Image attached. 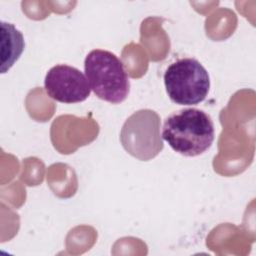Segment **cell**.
<instances>
[{"instance_id": "5", "label": "cell", "mask_w": 256, "mask_h": 256, "mask_svg": "<svg viewBox=\"0 0 256 256\" xmlns=\"http://www.w3.org/2000/svg\"><path fill=\"white\" fill-rule=\"evenodd\" d=\"M44 88L50 98L66 104L83 102L91 92L86 76L66 64L55 65L47 72Z\"/></svg>"}, {"instance_id": "1", "label": "cell", "mask_w": 256, "mask_h": 256, "mask_svg": "<svg viewBox=\"0 0 256 256\" xmlns=\"http://www.w3.org/2000/svg\"><path fill=\"white\" fill-rule=\"evenodd\" d=\"M215 137L214 123L203 110L185 108L170 114L164 121L162 139L177 153L195 157L208 150Z\"/></svg>"}, {"instance_id": "4", "label": "cell", "mask_w": 256, "mask_h": 256, "mask_svg": "<svg viewBox=\"0 0 256 256\" xmlns=\"http://www.w3.org/2000/svg\"><path fill=\"white\" fill-rule=\"evenodd\" d=\"M159 115L150 109L134 112L122 126L120 141L133 157L147 161L157 156L164 147L160 134Z\"/></svg>"}, {"instance_id": "6", "label": "cell", "mask_w": 256, "mask_h": 256, "mask_svg": "<svg viewBox=\"0 0 256 256\" xmlns=\"http://www.w3.org/2000/svg\"><path fill=\"white\" fill-rule=\"evenodd\" d=\"M22 33L11 23L1 22V73H6L24 51Z\"/></svg>"}, {"instance_id": "2", "label": "cell", "mask_w": 256, "mask_h": 256, "mask_svg": "<svg viewBox=\"0 0 256 256\" xmlns=\"http://www.w3.org/2000/svg\"><path fill=\"white\" fill-rule=\"evenodd\" d=\"M84 72L91 90L99 99L119 104L128 97L129 77L114 53L102 49L90 51L84 60Z\"/></svg>"}, {"instance_id": "3", "label": "cell", "mask_w": 256, "mask_h": 256, "mask_svg": "<svg viewBox=\"0 0 256 256\" xmlns=\"http://www.w3.org/2000/svg\"><path fill=\"white\" fill-rule=\"evenodd\" d=\"M163 79L168 97L179 105L199 104L209 93V74L195 58H182L171 63Z\"/></svg>"}]
</instances>
